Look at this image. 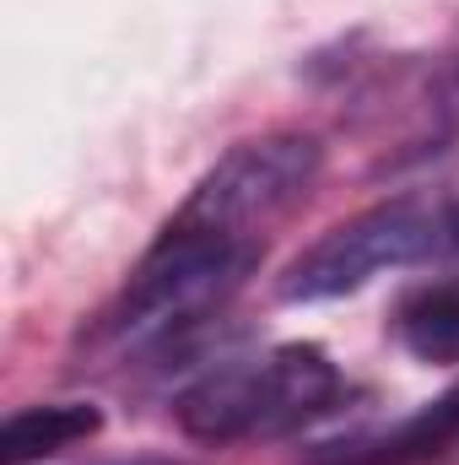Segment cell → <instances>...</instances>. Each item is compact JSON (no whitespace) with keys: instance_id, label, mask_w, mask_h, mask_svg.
<instances>
[{"instance_id":"obj_5","label":"cell","mask_w":459,"mask_h":465,"mask_svg":"<svg viewBox=\"0 0 459 465\" xmlns=\"http://www.w3.org/2000/svg\"><path fill=\"white\" fill-rule=\"evenodd\" d=\"M395 336L416 362H459V282L416 287L395 314Z\"/></svg>"},{"instance_id":"obj_2","label":"cell","mask_w":459,"mask_h":465,"mask_svg":"<svg viewBox=\"0 0 459 465\" xmlns=\"http://www.w3.org/2000/svg\"><path fill=\"white\" fill-rule=\"evenodd\" d=\"M444 249H459V206L400 195L384 206H367L346 217L341 228L314 238L281 276L287 303H330L346 292H362L373 276L433 260Z\"/></svg>"},{"instance_id":"obj_4","label":"cell","mask_w":459,"mask_h":465,"mask_svg":"<svg viewBox=\"0 0 459 465\" xmlns=\"http://www.w3.org/2000/svg\"><path fill=\"white\" fill-rule=\"evenodd\" d=\"M103 433V411L93 401H49L22 406L0 428V465H38L60 450H76Z\"/></svg>"},{"instance_id":"obj_6","label":"cell","mask_w":459,"mask_h":465,"mask_svg":"<svg viewBox=\"0 0 459 465\" xmlns=\"http://www.w3.org/2000/svg\"><path fill=\"white\" fill-rule=\"evenodd\" d=\"M114 465H184V460H162V455H141V460H114Z\"/></svg>"},{"instance_id":"obj_1","label":"cell","mask_w":459,"mask_h":465,"mask_svg":"<svg viewBox=\"0 0 459 465\" xmlns=\"http://www.w3.org/2000/svg\"><path fill=\"white\" fill-rule=\"evenodd\" d=\"M341 395L346 379L330 351L314 341H287L265 357L211 368L173 401V417L195 444H265L308 428Z\"/></svg>"},{"instance_id":"obj_3","label":"cell","mask_w":459,"mask_h":465,"mask_svg":"<svg viewBox=\"0 0 459 465\" xmlns=\"http://www.w3.org/2000/svg\"><path fill=\"white\" fill-rule=\"evenodd\" d=\"M454 444H459V384L444 390L438 401L416 406L411 417L389 422V428H373V433L314 450L308 465H427L438 455H449Z\"/></svg>"}]
</instances>
